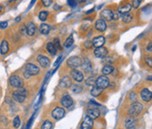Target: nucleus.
Listing matches in <instances>:
<instances>
[{
    "instance_id": "obj_1",
    "label": "nucleus",
    "mask_w": 152,
    "mask_h": 129,
    "mask_svg": "<svg viewBox=\"0 0 152 129\" xmlns=\"http://www.w3.org/2000/svg\"><path fill=\"white\" fill-rule=\"evenodd\" d=\"M27 93H28V91L26 88L25 87L19 88V89H17L16 91L12 93V99L17 103H20V104L24 103L26 99Z\"/></svg>"
},
{
    "instance_id": "obj_2",
    "label": "nucleus",
    "mask_w": 152,
    "mask_h": 129,
    "mask_svg": "<svg viewBox=\"0 0 152 129\" xmlns=\"http://www.w3.org/2000/svg\"><path fill=\"white\" fill-rule=\"evenodd\" d=\"M144 110V105L140 102H133L130 105V108L128 109V114L131 117H137L142 113V111Z\"/></svg>"
},
{
    "instance_id": "obj_3",
    "label": "nucleus",
    "mask_w": 152,
    "mask_h": 129,
    "mask_svg": "<svg viewBox=\"0 0 152 129\" xmlns=\"http://www.w3.org/2000/svg\"><path fill=\"white\" fill-rule=\"evenodd\" d=\"M39 73V67L37 66V64H32V63H28L26 64L25 72H24L25 79L28 80V79H30L31 76L38 75Z\"/></svg>"
},
{
    "instance_id": "obj_4",
    "label": "nucleus",
    "mask_w": 152,
    "mask_h": 129,
    "mask_svg": "<svg viewBox=\"0 0 152 129\" xmlns=\"http://www.w3.org/2000/svg\"><path fill=\"white\" fill-rule=\"evenodd\" d=\"M95 86L100 88L102 90H104L108 88L110 86V80L107 76H104V75H101L96 79L95 81Z\"/></svg>"
},
{
    "instance_id": "obj_5",
    "label": "nucleus",
    "mask_w": 152,
    "mask_h": 129,
    "mask_svg": "<svg viewBox=\"0 0 152 129\" xmlns=\"http://www.w3.org/2000/svg\"><path fill=\"white\" fill-rule=\"evenodd\" d=\"M9 83L11 87L16 88V89H19V88L24 87V80L18 75H12L10 77L9 80Z\"/></svg>"
},
{
    "instance_id": "obj_6",
    "label": "nucleus",
    "mask_w": 152,
    "mask_h": 129,
    "mask_svg": "<svg viewBox=\"0 0 152 129\" xmlns=\"http://www.w3.org/2000/svg\"><path fill=\"white\" fill-rule=\"evenodd\" d=\"M82 64V58L80 56H72L67 60V66L72 69H77Z\"/></svg>"
},
{
    "instance_id": "obj_7",
    "label": "nucleus",
    "mask_w": 152,
    "mask_h": 129,
    "mask_svg": "<svg viewBox=\"0 0 152 129\" xmlns=\"http://www.w3.org/2000/svg\"><path fill=\"white\" fill-rule=\"evenodd\" d=\"M69 78L73 80L76 83H82L85 80L84 73L78 69H72L69 71Z\"/></svg>"
},
{
    "instance_id": "obj_8",
    "label": "nucleus",
    "mask_w": 152,
    "mask_h": 129,
    "mask_svg": "<svg viewBox=\"0 0 152 129\" xmlns=\"http://www.w3.org/2000/svg\"><path fill=\"white\" fill-rule=\"evenodd\" d=\"M52 117L54 118L55 120L58 121V120H61L63 117H65L66 115V110L64 109L62 107L59 106H56L54 108V109L52 110Z\"/></svg>"
},
{
    "instance_id": "obj_9",
    "label": "nucleus",
    "mask_w": 152,
    "mask_h": 129,
    "mask_svg": "<svg viewBox=\"0 0 152 129\" xmlns=\"http://www.w3.org/2000/svg\"><path fill=\"white\" fill-rule=\"evenodd\" d=\"M60 103L62 105V108L64 109H69L73 104V99L72 97L69 95L68 93H65L64 95L62 96L61 99H60Z\"/></svg>"
},
{
    "instance_id": "obj_10",
    "label": "nucleus",
    "mask_w": 152,
    "mask_h": 129,
    "mask_svg": "<svg viewBox=\"0 0 152 129\" xmlns=\"http://www.w3.org/2000/svg\"><path fill=\"white\" fill-rule=\"evenodd\" d=\"M81 67H82V70H83V71L86 74H90L92 72V69H93L91 61L86 57H85L84 59H82Z\"/></svg>"
},
{
    "instance_id": "obj_11",
    "label": "nucleus",
    "mask_w": 152,
    "mask_h": 129,
    "mask_svg": "<svg viewBox=\"0 0 152 129\" xmlns=\"http://www.w3.org/2000/svg\"><path fill=\"white\" fill-rule=\"evenodd\" d=\"M72 85V80L69 78V76H64L60 80L58 87H59L60 89H69Z\"/></svg>"
},
{
    "instance_id": "obj_12",
    "label": "nucleus",
    "mask_w": 152,
    "mask_h": 129,
    "mask_svg": "<svg viewBox=\"0 0 152 129\" xmlns=\"http://www.w3.org/2000/svg\"><path fill=\"white\" fill-rule=\"evenodd\" d=\"M86 116H88L89 118H91L93 121H94L101 116V111L98 108H95V107L88 108L86 110Z\"/></svg>"
},
{
    "instance_id": "obj_13",
    "label": "nucleus",
    "mask_w": 152,
    "mask_h": 129,
    "mask_svg": "<svg viewBox=\"0 0 152 129\" xmlns=\"http://www.w3.org/2000/svg\"><path fill=\"white\" fill-rule=\"evenodd\" d=\"M140 97L144 102H150L152 99V93L148 88H143L140 92Z\"/></svg>"
},
{
    "instance_id": "obj_14",
    "label": "nucleus",
    "mask_w": 152,
    "mask_h": 129,
    "mask_svg": "<svg viewBox=\"0 0 152 129\" xmlns=\"http://www.w3.org/2000/svg\"><path fill=\"white\" fill-rule=\"evenodd\" d=\"M101 17L103 21L105 22H111V21H113V9H110V8H106V9H104L102 11V13H101Z\"/></svg>"
},
{
    "instance_id": "obj_15",
    "label": "nucleus",
    "mask_w": 152,
    "mask_h": 129,
    "mask_svg": "<svg viewBox=\"0 0 152 129\" xmlns=\"http://www.w3.org/2000/svg\"><path fill=\"white\" fill-rule=\"evenodd\" d=\"M108 49L105 48V47H100V48H96L93 51V54L97 58H105L108 56Z\"/></svg>"
},
{
    "instance_id": "obj_16",
    "label": "nucleus",
    "mask_w": 152,
    "mask_h": 129,
    "mask_svg": "<svg viewBox=\"0 0 152 129\" xmlns=\"http://www.w3.org/2000/svg\"><path fill=\"white\" fill-rule=\"evenodd\" d=\"M136 125H137V120L134 117H131V116L127 117L124 122V126L126 129H135Z\"/></svg>"
},
{
    "instance_id": "obj_17",
    "label": "nucleus",
    "mask_w": 152,
    "mask_h": 129,
    "mask_svg": "<svg viewBox=\"0 0 152 129\" xmlns=\"http://www.w3.org/2000/svg\"><path fill=\"white\" fill-rule=\"evenodd\" d=\"M37 62L42 68H47L50 66V59L42 54H39L37 56Z\"/></svg>"
},
{
    "instance_id": "obj_18",
    "label": "nucleus",
    "mask_w": 152,
    "mask_h": 129,
    "mask_svg": "<svg viewBox=\"0 0 152 129\" xmlns=\"http://www.w3.org/2000/svg\"><path fill=\"white\" fill-rule=\"evenodd\" d=\"M26 35L29 37H32L35 35L37 31V26L36 23L33 22H28L26 25Z\"/></svg>"
},
{
    "instance_id": "obj_19",
    "label": "nucleus",
    "mask_w": 152,
    "mask_h": 129,
    "mask_svg": "<svg viewBox=\"0 0 152 129\" xmlns=\"http://www.w3.org/2000/svg\"><path fill=\"white\" fill-rule=\"evenodd\" d=\"M104 43H105V38L103 36H98V37L94 38L91 40L92 47H94V48H100V47H103Z\"/></svg>"
},
{
    "instance_id": "obj_20",
    "label": "nucleus",
    "mask_w": 152,
    "mask_h": 129,
    "mask_svg": "<svg viewBox=\"0 0 152 129\" xmlns=\"http://www.w3.org/2000/svg\"><path fill=\"white\" fill-rule=\"evenodd\" d=\"M93 125H94V121L89 118L88 116H86L83 122H82L80 129H92Z\"/></svg>"
},
{
    "instance_id": "obj_21",
    "label": "nucleus",
    "mask_w": 152,
    "mask_h": 129,
    "mask_svg": "<svg viewBox=\"0 0 152 129\" xmlns=\"http://www.w3.org/2000/svg\"><path fill=\"white\" fill-rule=\"evenodd\" d=\"M94 27L96 30L100 31V32H104L105 30L107 29V23L105 21H103L102 19H98L95 22V25Z\"/></svg>"
},
{
    "instance_id": "obj_22",
    "label": "nucleus",
    "mask_w": 152,
    "mask_h": 129,
    "mask_svg": "<svg viewBox=\"0 0 152 129\" xmlns=\"http://www.w3.org/2000/svg\"><path fill=\"white\" fill-rule=\"evenodd\" d=\"M132 6H131V3H123L122 4L120 7L118 8V11L121 14V15H123V14H126V13H129V12H131V10H132Z\"/></svg>"
},
{
    "instance_id": "obj_23",
    "label": "nucleus",
    "mask_w": 152,
    "mask_h": 129,
    "mask_svg": "<svg viewBox=\"0 0 152 129\" xmlns=\"http://www.w3.org/2000/svg\"><path fill=\"white\" fill-rule=\"evenodd\" d=\"M115 70V68L114 66H112V64H105V66L102 68V73L104 76H107V75L112 74Z\"/></svg>"
},
{
    "instance_id": "obj_24",
    "label": "nucleus",
    "mask_w": 152,
    "mask_h": 129,
    "mask_svg": "<svg viewBox=\"0 0 152 129\" xmlns=\"http://www.w3.org/2000/svg\"><path fill=\"white\" fill-rule=\"evenodd\" d=\"M51 31V26L47 23H42L39 26V32L42 35H48Z\"/></svg>"
},
{
    "instance_id": "obj_25",
    "label": "nucleus",
    "mask_w": 152,
    "mask_h": 129,
    "mask_svg": "<svg viewBox=\"0 0 152 129\" xmlns=\"http://www.w3.org/2000/svg\"><path fill=\"white\" fill-rule=\"evenodd\" d=\"M9 51V42L6 39L2 40L1 44H0V54L2 55L7 54Z\"/></svg>"
},
{
    "instance_id": "obj_26",
    "label": "nucleus",
    "mask_w": 152,
    "mask_h": 129,
    "mask_svg": "<svg viewBox=\"0 0 152 129\" xmlns=\"http://www.w3.org/2000/svg\"><path fill=\"white\" fill-rule=\"evenodd\" d=\"M69 90L73 93H81L84 91V87L80 84H72L71 88H69Z\"/></svg>"
},
{
    "instance_id": "obj_27",
    "label": "nucleus",
    "mask_w": 152,
    "mask_h": 129,
    "mask_svg": "<svg viewBox=\"0 0 152 129\" xmlns=\"http://www.w3.org/2000/svg\"><path fill=\"white\" fill-rule=\"evenodd\" d=\"M120 19L122 20V22H123L124 23H130L133 20V15L131 12H129V13L121 15Z\"/></svg>"
},
{
    "instance_id": "obj_28",
    "label": "nucleus",
    "mask_w": 152,
    "mask_h": 129,
    "mask_svg": "<svg viewBox=\"0 0 152 129\" xmlns=\"http://www.w3.org/2000/svg\"><path fill=\"white\" fill-rule=\"evenodd\" d=\"M46 50H47V51L49 52L51 55H53V56L56 55V54H57V50L55 48V46L53 45L52 42L47 43V45H46Z\"/></svg>"
},
{
    "instance_id": "obj_29",
    "label": "nucleus",
    "mask_w": 152,
    "mask_h": 129,
    "mask_svg": "<svg viewBox=\"0 0 152 129\" xmlns=\"http://www.w3.org/2000/svg\"><path fill=\"white\" fill-rule=\"evenodd\" d=\"M102 91L103 90H102V89H100V88H98V87H96L95 85L92 87V89H91V95L93 96H95V97H97V96H101L102 93Z\"/></svg>"
},
{
    "instance_id": "obj_30",
    "label": "nucleus",
    "mask_w": 152,
    "mask_h": 129,
    "mask_svg": "<svg viewBox=\"0 0 152 129\" xmlns=\"http://www.w3.org/2000/svg\"><path fill=\"white\" fill-rule=\"evenodd\" d=\"M73 36L72 35H71L66 40H65V42H64V48H69V47H71L72 44H73Z\"/></svg>"
},
{
    "instance_id": "obj_31",
    "label": "nucleus",
    "mask_w": 152,
    "mask_h": 129,
    "mask_svg": "<svg viewBox=\"0 0 152 129\" xmlns=\"http://www.w3.org/2000/svg\"><path fill=\"white\" fill-rule=\"evenodd\" d=\"M48 15H49V12H48V11H44V10H42V11H40V12L39 13V19L40 21L44 22V21L47 20Z\"/></svg>"
},
{
    "instance_id": "obj_32",
    "label": "nucleus",
    "mask_w": 152,
    "mask_h": 129,
    "mask_svg": "<svg viewBox=\"0 0 152 129\" xmlns=\"http://www.w3.org/2000/svg\"><path fill=\"white\" fill-rule=\"evenodd\" d=\"M53 128V122L50 120H46L43 122V124L40 126V129H52Z\"/></svg>"
},
{
    "instance_id": "obj_33",
    "label": "nucleus",
    "mask_w": 152,
    "mask_h": 129,
    "mask_svg": "<svg viewBox=\"0 0 152 129\" xmlns=\"http://www.w3.org/2000/svg\"><path fill=\"white\" fill-rule=\"evenodd\" d=\"M95 81H96V78L94 76H91V77H88L86 80V84L87 86H92V85H95Z\"/></svg>"
},
{
    "instance_id": "obj_34",
    "label": "nucleus",
    "mask_w": 152,
    "mask_h": 129,
    "mask_svg": "<svg viewBox=\"0 0 152 129\" xmlns=\"http://www.w3.org/2000/svg\"><path fill=\"white\" fill-rule=\"evenodd\" d=\"M53 45L55 46V48L56 49V50H62L63 48L61 47V44H60V40H59V38H54V40H53Z\"/></svg>"
},
{
    "instance_id": "obj_35",
    "label": "nucleus",
    "mask_w": 152,
    "mask_h": 129,
    "mask_svg": "<svg viewBox=\"0 0 152 129\" xmlns=\"http://www.w3.org/2000/svg\"><path fill=\"white\" fill-rule=\"evenodd\" d=\"M12 125L14 126V128H19L21 125V119L19 116H15L14 119L12 121Z\"/></svg>"
},
{
    "instance_id": "obj_36",
    "label": "nucleus",
    "mask_w": 152,
    "mask_h": 129,
    "mask_svg": "<svg viewBox=\"0 0 152 129\" xmlns=\"http://www.w3.org/2000/svg\"><path fill=\"white\" fill-rule=\"evenodd\" d=\"M121 17V14L118 11V9H113V20L114 21H118Z\"/></svg>"
},
{
    "instance_id": "obj_37",
    "label": "nucleus",
    "mask_w": 152,
    "mask_h": 129,
    "mask_svg": "<svg viewBox=\"0 0 152 129\" xmlns=\"http://www.w3.org/2000/svg\"><path fill=\"white\" fill-rule=\"evenodd\" d=\"M129 99H130V100L132 101V103L136 102V100H137V96H136V93H134V92L130 93V95H129Z\"/></svg>"
},
{
    "instance_id": "obj_38",
    "label": "nucleus",
    "mask_w": 152,
    "mask_h": 129,
    "mask_svg": "<svg viewBox=\"0 0 152 129\" xmlns=\"http://www.w3.org/2000/svg\"><path fill=\"white\" fill-rule=\"evenodd\" d=\"M140 5H141V1H140V0H132L131 2V6L133 9H137Z\"/></svg>"
},
{
    "instance_id": "obj_39",
    "label": "nucleus",
    "mask_w": 152,
    "mask_h": 129,
    "mask_svg": "<svg viewBox=\"0 0 152 129\" xmlns=\"http://www.w3.org/2000/svg\"><path fill=\"white\" fill-rule=\"evenodd\" d=\"M42 3L43 6H45V7H49V6L52 5L53 1H52V0H43Z\"/></svg>"
},
{
    "instance_id": "obj_40",
    "label": "nucleus",
    "mask_w": 152,
    "mask_h": 129,
    "mask_svg": "<svg viewBox=\"0 0 152 129\" xmlns=\"http://www.w3.org/2000/svg\"><path fill=\"white\" fill-rule=\"evenodd\" d=\"M20 34L21 35H26V25H22L20 27Z\"/></svg>"
},
{
    "instance_id": "obj_41",
    "label": "nucleus",
    "mask_w": 152,
    "mask_h": 129,
    "mask_svg": "<svg viewBox=\"0 0 152 129\" xmlns=\"http://www.w3.org/2000/svg\"><path fill=\"white\" fill-rule=\"evenodd\" d=\"M84 47H85L86 49H91V48H92L91 41H88V40H87V41H86V42L84 43Z\"/></svg>"
},
{
    "instance_id": "obj_42",
    "label": "nucleus",
    "mask_w": 152,
    "mask_h": 129,
    "mask_svg": "<svg viewBox=\"0 0 152 129\" xmlns=\"http://www.w3.org/2000/svg\"><path fill=\"white\" fill-rule=\"evenodd\" d=\"M145 63H147V64H148V67H151L152 66V59H151V57H148V58H145Z\"/></svg>"
},
{
    "instance_id": "obj_43",
    "label": "nucleus",
    "mask_w": 152,
    "mask_h": 129,
    "mask_svg": "<svg viewBox=\"0 0 152 129\" xmlns=\"http://www.w3.org/2000/svg\"><path fill=\"white\" fill-rule=\"evenodd\" d=\"M7 26H8V22H0V28L4 29Z\"/></svg>"
},
{
    "instance_id": "obj_44",
    "label": "nucleus",
    "mask_w": 152,
    "mask_h": 129,
    "mask_svg": "<svg viewBox=\"0 0 152 129\" xmlns=\"http://www.w3.org/2000/svg\"><path fill=\"white\" fill-rule=\"evenodd\" d=\"M147 51L148 52H151V42L148 43V47H147Z\"/></svg>"
},
{
    "instance_id": "obj_45",
    "label": "nucleus",
    "mask_w": 152,
    "mask_h": 129,
    "mask_svg": "<svg viewBox=\"0 0 152 129\" xmlns=\"http://www.w3.org/2000/svg\"><path fill=\"white\" fill-rule=\"evenodd\" d=\"M6 102L7 103H10V104H12L13 101H11V99L10 98H6Z\"/></svg>"
},
{
    "instance_id": "obj_46",
    "label": "nucleus",
    "mask_w": 152,
    "mask_h": 129,
    "mask_svg": "<svg viewBox=\"0 0 152 129\" xmlns=\"http://www.w3.org/2000/svg\"><path fill=\"white\" fill-rule=\"evenodd\" d=\"M3 9H4L3 6H1V5H0V12H2V11H3Z\"/></svg>"
}]
</instances>
